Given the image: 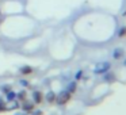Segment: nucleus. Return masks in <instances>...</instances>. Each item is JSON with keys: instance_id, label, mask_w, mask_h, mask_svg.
<instances>
[{"instance_id": "obj_1", "label": "nucleus", "mask_w": 126, "mask_h": 115, "mask_svg": "<svg viewBox=\"0 0 126 115\" xmlns=\"http://www.w3.org/2000/svg\"><path fill=\"white\" fill-rule=\"evenodd\" d=\"M69 98H71V95H69V92H66V91H64V92H61L60 95L57 96V101L60 104H64L66 103V101L69 100Z\"/></svg>"}, {"instance_id": "obj_2", "label": "nucleus", "mask_w": 126, "mask_h": 115, "mask_svg": "<svg viewBox=\"0 0 126 115\" xmlns=\"http://www.w3.org/2000/svg\"><path fill=\"white\" fill-rule=\"evenodd\" d=\"M109 68H110V64H107V62H104V64H99V65H96L95 72H96V73H102V72L107 71Z\"/></svg>"}, {"instance_id": "obj_3", "label": "nucleus", "mask_w": 126, "mask_h": 115, "mask_svg": "<svg viewBox=\"0 0 126 115\" xmlns=\"http://www.w3.org/2000/svg\"><path fill=\"white\" fill-rule=\"evenodd\" d=\"M34 99H35L37 103H39V101L42 100V93L41 92H35V93H34Z\"/></svg>"}, {"instance_id": "obj_4", "label": "nucleus", "mask_w": 126, "mask_h": 115, "mask_svg": "<svg viewBox=\"0 0 126 115\" xmlns=\"http://www.w3.org/2000/svg\"><path fill=\"white\" fill-rule=\"evenodd\" d=\"M16 107H18V103H16V101H11V103H8V104H7V108H8V110L16 108Z\"/></svg>"}, {"instance_id": "obj_5", "label": "nucleus", "mask_w": 126, "mask_h": 115, "mask_svg": "<svg viewBox=\"0 0 126 115\" xmlns=\"http://www.w3.org/2000/svg\"><path fill=\"white\" fill-rule=\"evenodd\" d=\"M122 54H123V50H121V49H117V50H115V53H114L115 58H119Z\"/></svg>"}, {"instance_id": "obj_6", "label": "nucleus", "mask_w": 126, "mask_h": 115, "mask_svg": "<svg viewBox=\"0 0 126 115\" xmlns=\"http://www.w3.org/2000/svg\"><path fill=\"white\" fill-rule=\"evenodd\" d=\"M46 99H47V101H53V100H54V93L49 92V93H47V96H46Z\"/></svg>"}, {"instance_id": "obj_7", "label": "nucleus", "mask_w": 126, "mask_h": 115, "mask_svg": "<svg viewBox=\"0 0 126 115\" xmlns=\"http://www.w3.org/2000/svg\"><path fill=\"white\" fill-rule=\"evenodd\" d=\"M20 72H22V73H30V72H31V68H29V66H25V68L20 69Z\"/></svg>"}, {"instance_id": "obj_8", "label": "nucleus", "mask_w": 126, "mask_h": 115, "mask_svg": "<svg viewBox=\"0 0 126 115\" xmlns=\"http://www.w3.org/2000/svg\"><path fill=\"white\" fill-rule=\"evenodd\" d=\"M125 34H126V29L122 27V29L119 30V37H125Z\"/></svg>"}, {"instance_id": "obj_9", "label": "nucleus", "mask_w": 126, "mask_h": 115, "mask_svg": "<svg viewBox=\"0 0 126 115\" xmlns=\"http://www.w3.org/2000/svg\"><path fill=\"white\" fill-rule=\"evenodd\" d=\"M14 96H15V95H14L12 92H10V93H8V99H10V100H12V99H14Z\"/></svg>"}]
</instances>
